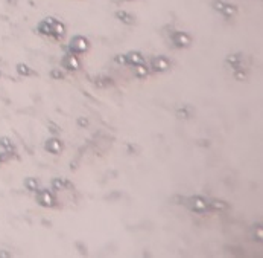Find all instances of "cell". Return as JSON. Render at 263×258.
I'll return each instance as SVG.
<instances>
[{
	"instance_id": "cell-1",
	"label": "cell",
	"mask_w": 263,
	"mask_h": 258,
	"mask_svg": "<svg viewBox=\"0 0 263 258\" xmlns=\"http://www.w3.org/2000/svg\"><path fill=\"white\" fill-rule=\"evenodd\" d=\"M38 200H40V203H43V205H46V206H50L53 203V199L52 196L47 192V191H44V192H41L40 196H38Z\"/></svg>"
},
{
	"instance_id": "cell-2",
	"label": "cell",
	"mask_w": 263,
	"mask_h": 258,
	"mask_svg": "<svg viewBox=\"0 0 263 258\" xmlns=\"http://www.w3.org/2000/svg\"><path fill=\"white\" fill-rule=\"evenodd\" d=\"M47 150L52 151V153H58V151L61 150V144H59L58 141L52 139V141H49V144H47Z\"/></svg>"
},
{
	"instance_id": "cell-3",
	"label": "cell",
	"mask_w": 263,
	"mask_h": 258,
	"mask_svg": "<svg viewBox=\"0 0 263 258\" xmlns=\"http://www.w3.org/2000/svg\"><path fill=\"white\" fill-rule=\"evenodd\" d=\"M26 185H28L29 189H37V182L34 180V179H29V180L26 182Z\"/></svg>"
},
{
	"instance_id": "cell-4",
	"label": "cell",
	"mask_w": 263,
	"mask_h": 258,
	"mask_svg": "<svg viewBox=\"0 0 263 258\" xmlns=\"http://www.w3.org/2000/svg\"><path fill=\"white\" fill-rule=\"evenodd\" d=\"M69 64H70V69H76V67H78V61H76L73 57L69 58Z\"/></svg>"
},
{
	"instance_id": "cell-5",
	"label": "cell",
	"mask_w": 263,
	"mask_h": 258,
	"mask_svg": "<svg viewBox=\"0 0 263 258\" xmlns=\"http://www.w3.org/2000/svg\"><path fill=\"white\" fill-rule=\"evenodd\" d=\"M18 72H21V74H29V70H28L26 66H18Z\"/></svg>"
}]
</instances>
